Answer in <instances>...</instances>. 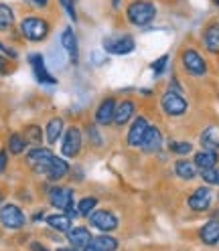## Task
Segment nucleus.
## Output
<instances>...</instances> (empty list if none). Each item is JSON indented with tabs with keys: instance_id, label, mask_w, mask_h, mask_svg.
I'll return each mask as SVG.
<instances>
[{
	"instance_id": "1",
	"label": "nucleus",
	"mask_w": 219,
	"mask_h": 251,
	"mask_svg": "<svg viewBox=\"0 0 219 251\" xmlns=\"http://www.w3.org/2000/svg\"><path fill=\"white\" fill-rule=\"evenodd\" d=\"M19 33L28 43H43L51 33V23L39 14H27L19 23Z\"/></svg>"
},
{
	"instance_id": "2",
	"label": "nucleus",
	"mask_w": 219,
	"mask_h": 251,
	"mask_svg": "<svg viewBox=\"0 0 219 251\" xmlns=\"http://www.w3.org/2000/svg\"><path fill=\"white\" fill-rule=\"evenodd\" d=\"M156 14H159V8L152 0H130L126 4V21L138 28L154 23Z\"/></svg>"
},
{
	"instance_id": "3",
	"label": "nucleus",
	"mask_w": 219,
	"mask_h": 251,
	"mask_svg": "<svg viewBox=\"0 0 219 251\" xmlns=\"http://www.w3.org/2000/svg\"><path fill=\"white\" fill-rule=\"evenodd\" d=\"M33 170L37 172V175L45 176V178H49V180H61V178H65L69 175V162L65 158H61V156H55L51 154L49 158H47L45 162L33 166Z\"/></svg>"
},
{
	"instance_id": "4",
	"label": "nucleus",
	"mask_w": 219,
	"mask_h": 251,
	"mask_svg": "<svg viewBox=\"0 0 219 251\" xmlns=\"http://www.w3.org/2000/svg\"><path fill=\"white\" fill-rule=\"evenodd\" d=\"M161 105H163V112L170 118H181L187 114V107H189V103H187L185 96L181 93V89H175L170 87L168 91L163 93L161 98Z\"/></svg>"
},
{
	"instance_id": "5",
	"label": "nucleus",
	"mask_w": 219,
	"mask_h": 251,
	"mask_svg": "<svg viewBox=\"0 0 219 251\" xmlns=\"http://www.w3.org/2000/svg\"><path fill=\"white\" fill-rule=\"evenodd\" d=\"M102 45L108 55H116V57L130 55L136 49V41L132 35H110L104 39Z\"/></svg>"
},
{
	"instance_id": "6",
	"label": "nucleus",
	"mask_w": 219,
	"mask_h": 251,
	"mask_svg": "<svg viewBox=\"0 0 219 251\" xmlns=\"http://www.w3.org/2000/svg\"><path fill=\"white\" fill-rule=\"evenodd\" d=\"M27 223V217L23 213V209L19 205H12V202H6V205L0 207V225L8 231H19L23 229Z\"/></svg>"
},
{
	"instance_id": "7",
	"label": "nucleus",
	"mask_w": 219,
	"mask_h": 251,
	"mask_svg": "<svg viewBox=\"0 0 219 251\" xmlns=\"http://www.w3.org/2000/svg\"><path fill=\"white\" fill-rule=\"evenodd\" d=\"M181 63H183V69L189 73L191 77H203L207 73V63L203 59V55L193 49V47H187L181 55Z\"/></svg>"
},
{
	"instance_id": "8",
	"label": "nucleus",
	"mask_w": 219,
	"mask_h": 251,
	"mask_svg": "<svg viewBox=\"0 0 219 251\" xmlns=\"http://www.w3.org/2000/svg\"><path fill=\"white\" fill-rule=\"evenodd\" d=\"M82 144H83V138H82V130L77 126H69L63 132V138H61V154L65 158H75L80 156L82 152Z\"/></svg>"
},
{
	"instance_id": "9",
	"label": "nucleus",
	"mask_w": 219,
	"mask_h": 251,
	"mask_svg": "<svg viewBox=\"0 0 219 251\" xmlns=\"http://www.w3.org/2000/svg\"><path fill=\"white\" fill-rule=\"evenodd\" d=\"M59 43L63 47L71 65L73 67L80 65V41H77V35L71 26H63V30H61V35H59Z\"/></svg>"
},
{
	"instance_id": "10",
	"label": "nucleus",
	"mask_w": 219,
	"mask_h": 251,
	"mask_svg": "<svg viewBox=\"0 0 219 251\" xmlns=\"http://www.w3.org/2000/svg\"><path fill=\"white\" fill-rule=\"evenodd\" d=\"M87 221H89V227L98 229L100 233H110L118 229V217L108 209H96L87 217Z\"/></svg>"
},
{
	"instance_id": "11",
	"label": "nucleus",
	"mask_w": 219,
	"mask_h": 251,
	"mask_svg": "<svg viewBox=\"0 0 219 251\" xmlns=\"http://www.w3.org/2000/svg\"><path fill=\"white\" fill-rule=\"evenodd\" d=\"M28 65L30 69H33V75L35 79L43 85H57V79L49 73V69H47L45 65V57L41 53H30L28 55Z\"/></svg>"
},
{
	"instance_id": "12",
	"label": "nucleus",
	"mask_w": 219,
	"mask_h": 251,
	"mask_svg": "<svg viewBox=\"0 0 219 251\" xmlns=\"http://www.w3.org/2000/svg\"><path fill=\"white\" fill-rule=\"evenodd\" d=\"M49 202L61 213H65L69 207H73V191L67 186H53L49 191Z\"/></svg>"
},
{
	"instance_id": "13",
	"label": "nucleus",
	"mask_w": 219,
	"mask_h": 251,
	"mask_svg": "<svg viewBox=\"0 0 219 251\" xmlns=\"http://www.w3.org/2000/svg\"><path fill=\"white\" fill-rule=\"evenodd\" d=\"M148 128H150L148 120H146V118H142V116H138V118L132 122L130 130H128V136H126L128 146H130V148H140V144H142V140H144V136H146V130H148Z\"/></svg>"
},
{
	"instance_id": "14",
	"label": "nucleus",
	"mask_w": 219,
	"mask_h": 251,
	"mask_svg": "<svg viewBox=\"0 0 219 251\" xmlns=\"http://www.w3.org/2000/svg\"><path fill=\"white\" fill-rule=\"evenodd\" d=\"M187 205H189V209L195 211V213L207 211L209 205H211V191H209V186L195 188V191L191 193V197H189V201H187Z\"/></svg>"
},
{
	"instance_id": "15",
	"label": "nucleus",
	"mask_w": 219,
	"mask_h": 251,
	"mask_svg": "<svg viewBox=\"0 0 219 251\" xmlns=\"http://www.w3.org/2000/svg\"><path fill=\"white\" fill-rule=\"evenodd\" d=\"M116 100L114 98H106L98 109H96V122L100 126H110V124H114V116H116Z\"/></svg>"
},
{
	"instance_id": "16",
	"label": "nucleus",
	"mask_w": 219,
	"mask_h": 251,
	"mask_svg": "<svg viewBox=\"0 0 219 251\" xmlns=\"http://www.w3.org/2000/svg\"><path fill=\"white\" fill-rule=\"evenodd\" d=\"M203 45L209 53L219 55V23L213 21L203 28Z\"/></svg>"
},
{
	"instance_id": "17",
	"label": "nucleus",
	"mask_w": 219,
	"mask_h": 251,
	"mask_svg": "<svg viewBox=\"0 0 219 251\" xmlns=\"http://www.w3.org/2000/svg\"><path fill=\"white\" fill-rule=\"evenodd\" d=\"M140 148H142V152H148V154L159 152L163 148V134L156 126H150L146 130V136L142 140V144H140Z\"/></svg>"
},
{
	"instance_id": "18",
	"label": "nucleus",
	"mask_w": 219,
	"mask_h": 251,
	"mask_svg": "<svg viewBox=\"0 0 219 251\" xmlns=\"http://www.w3.org/2000/svg\"><path fill=\"white\" fill-rule=\"evenodd\" d=\"M63 132H65L63 118H51L49 122H47V126H45V140H47V144H49V146L57 144V140L63 136Z\"/></svg>"
},
{
	"instance_id": "19",
	"label": "nucleus",
	"mask_w": 219,
	"mask_h": 251,
	"mask_svg": "<svg viewBox=\"0 0 219 251\" xmlns=\"http://www.w3.org/2000/svg\"><path fill=\"white\" fill-rule=\"evenodd\" d=\"M67 239L75 249H83L91 243V233H89V229L77 225V227H71L67 231Z\"/></svg>"
},
{
	"instance_id": "20",
	"label": "nucleus",
	"mask_w": 219,
	"mask_h": 251,
	"mask_svg": "<svg viewBox=\"0 0 219 251\" xmlns=\"http://www.w3.org/2000/svg\"><path fill=\"white\" fill-rule=\"evenodd\" d=\"M134 114H136V105H134V101L124 100V101H120V103L116 105L114 124H116V126H126V124L134 118Z\"/></svg>"
},
{
	"instance_id": "21",
	"label": "nucleus",
	"mask_w": 219,
	"mask_h": 251,
	"mask_svg": "<svg viewBox=\"0 0 219 251\" xmlns=\"http://www.w3.org/2000/svg\"><path fill=\"white\" fill-rule=\"evenodd\" d=\"M199 237H201L203 243H207V245L219 243V221L217 219H211V221H207L205 225L201 227Z\"/></svg>"
},
{
	"instance_id": "22",
	"label": "nucleus",
	"mask_w": 219,
	"mask_h": 251,
	"mask_svg": "<svg viewBox=\"0 0 219 251\" xmlns=\"http://www.w3.org/2000/svg\"><path fill=\"white\" fill-rule=\"evenodd\" d=\"M45 223L49 225L51 229L55 231H61V233H67L73 225H71V217L67 213H55V215H49L45 217Z\"/></svg>"
},
{
	"instance_id": "23",
	"label": "nucleus",
	"mask_w": 219,
	"mask_h": 251,
	"mask_svg": "<svg viewBox=\"0 0 219 251\" xmlns=\"http://www.w3.org/2000/svg\"><path fill=\"white\" fill-rule=\"evenodd\" d=\"M217 152L215 150H201V152H197L195 154V166L199 168V170H207V168H213V166H217Z\"/></svg>"
},
{
	"instance_id": "24",
	"label": "nucleus",
	"mask_w": 219,
	"mask_h": 251,
	"mask_svg": "<svg viewBox=\"0 0 219 251\" xmlns=\"http://www.w3.org/2000/svg\"><path fill=\"white\" fill-rule=\"evenodd\" d=\"M17 23L14 17V8L6 2H0V33H8V30Z\"/></svg>"
},
{
	"instance_id": "25",
	"label": "nucleus",
	"mask_w": 219,
	"mask_h": 251,
	"mask_svg": "<svg viewBox=\"0 0 219 251\" xmlns=\"http://www.w3.org/2000/svg\"><path fill=\"white\" fill-rule=\"evenodd\" d=\"M175 172H177V176L183 178V180H193L197 176V166H195V162L181 158V160L175 162Z\"/></svg>"
},
{
	"instance_id": "26",
	"label": "nucleus",
	"mask_w": 219,
	"mask_h": 251,
	"mask_svg": "<svg viewBox=\"0 0 219 251\" xmlns=\"http://www.w3.org/2000/svg\"><path fill=\"white\" fill-rule=\"evenodd\" d=\"M6 148H8V152H10L12 156H19V154H23V152L28 148V144H27V140H25V136H23V134L12 132V134L8 136Z\"/></svg>"
},
{
	"instance_id": "27",
	"label": "nucleus",
	"mask_w": 219,
	"mask_h": 251,
	"mask_svg": "<svg viewBox=\"0 0 219 251\" xmlns=\"http://www.w3.org/2000/svg\"><path fill=\"white\" fill-rule=\"evenodd\" d=\"M25 140H27V144L28 146H41L43 144V138H45V130H41L39 128V126H27V128H25Z\"/></svg>"
},
{
	"instance_id": "28",
	"label": "nucleus",
	"mask_w": 219,
	"mask_h": 251,
	"mask_svg": "<svg viewBox=\"0 0 219 251\" xmlns=\"http://www.w3.org/2000/svg\"><path fill=\"white\" fill-rule=\"evenodd\" d=\"M201 144L205 146L207 150L219 148V132H217V128H207L205 132H203L201 134Z\"/></svg>"
},
{
	"instance_id": "29",
	"label": "nucleus",
	"mask_w": 219,
	"mask_h": 251,
	"mask_svg": "<svg viewBox=\"0 0 219 251\" xmlns=\"http://www.w3.org/2000/svg\"><path fill=\"white\" fill-rule=\"evenodd\" d=\"M91 243L96 245L100 251H116V249H118V239L110 237V235H106V233L100 235V237H93Z\"/></svg>"
},
{
	"instance_id": "30",
	"label": "nucleus",
	"mask_w": 219,
	"mask_h": 251,
	"mask_svg": "<svg viewBox=\"0 0 219 251\" xmlns=\"http://www.w3.org/2000/svg\"><path fill=\"white\" fill-rule=\"evenodd\" d=\"M98 207V199L96 197H83L77 202V211H80V217H89Z\"/></svg>"
},
{
	"instance_id": "31",
	"label": "nucleus",
	"mask_w": 219,
	"mask_h": 251,
	"mask_svg": "<svg viewBox=\"0 0 219 251\" xmlns=\"http://www.w3.org/2000/svg\"><path fill=\"white\" fill-rule=\"evenodd\" d=\"M59 2V6H61V10H63L65 14H67V19L71 21V23H77V0H57Z\"/></svg>"
},
{
	"instance_id": "32",
	"label": "nucleus",
	"mask_w": 219,
	"mask_h": 251,
	"mask_svg": "<svg viewBox=\"0 0 219 251\" xmlns=\"http://www.w3.org/2000/svg\"><path fill=\"white\" fill-rule=\"evenodd\" d=\"M168 150L173 152V154L185 156V154H191V152H193V144H191V142H170Z\"/></svg>"
},
{
	"instance_id": "33",
	"label": "nucleus",
	"mask_w": 219,
	"mask_h": 251,
	"mask_svg": "<svg viewBox=\"0 0 219 251\" xmlns=\"http://www.w3.org/2000/svg\"><path fill=\"white\" fill-rule=\"evenodd\" d=\"M201 178L205 180L207 184H219V168H207V170H201Z\"/></svg>"
},
{
	"instance_id": "34",
	"label": "nucleus",
	"mask_w": 219,
	"mask_h": 251,
	"mask_svg": "<svg viewBox=\"0 0 219 251\" xmlns=\"http://www.w3.org/2000/svg\"><path fill=\"white\" fill-rule=\"evenodd\" d=\"M166 63H168V55H163V57H159L154 63H152V71H154V75H163L164 73V69H166Z\"/></svg>"
},
{
	"instance_id": "35",
	"label": "nucleus",
	"mask_w": 219,
	"mask_h": 251,
	"mask_svg": "<svg viewBox=\"0 0 219 251\" xmlns=\"http://www.w3.org/2000/svg\"><path fill=\"white\" fill-rule=\"evenodd\" d=\"M23 2L33 10H45V8H49L51 0H23Z\"/></svg>"
},
{
	"instance_id": "36",
	"label": "nucleus",
	"mask_w": 219,
	"mask_h": 251,
	"mask_svg": "<svg viewBox=\"0 0 219 251\" xmlns=\"http://www.w3.org/2000/svg\"><path fill=\"white\" fill-rule=\"evenodd\" d=\"M87 136H89V140L93 142V146H98V148H102V144H104V140H102V136H100V132H98V128H91L87 130Z\"/></svg>"
},
{
	"instance_id": "37",
	"label": "nucleus",
	"mask_w": 219,
	"mask_h": 251,
	"mask_svg": "<svg viewBox=\"0 0 219 251\" xmlns=\"http://www.w3.org/2000/svg\"><path fill=\"white\" fill-rule=\"evenodd\" d=\"M10 73V63L4 55H0V75H8Z\"/></svg>"
},
{
	"instance_id": "38",
	"label": "nucleus",
	"mask_w": 219,
	"mask_h": 251,
	"mask_svg": "<svg viewBox=\"0 0 219 251\" xmlns=\"http://www.w3.org/2000/svg\"><path fill=\"white\" fill-rule=\"evenodd\" d=\"M6 166H8V152L6 150H0V175L6 170Z\"/></svg>"
},
{
	"instance_id": "39",
	"label": "nucleus",
	"mask_w": 219,
	"mask_h": 251,
	"mask_svg": "<svg viewBox=\"0 0 219 251\" xmlns=\"http://www.w3.org/2000/svg\"><path fill=\"white\" fill-rule=\"evenodd\" d=\"M0 53L6 55V57H12V59H17V51L10 49V47H6L4 43H0Z\"/></svg>"
},
{
	"instance_id": "40",
	"label": "nucleus",
	"mask_w": 219,
	"mask_h": 251,
	"mask_svg": "<svg viewBox=\"0 0 219 251\" xmlns=\"http://www.w3.org/2000/svg\"><path fill=\"white\" fill-rule=\"evenodd\" d=\"M30 249H33V251H49V249H47V247H43V245H39L37 241H33V243H30Z\"/></svg>"
},
{
	"instance_id": "41",
	"label": "nucleus",
	"mask_w": 219,
	"mask_h": 251,
	"mask_svg": "<svg viewBox=\"0 0 219 251\" xmlns=\"http://www.w3.org/2000/svg\"><path fill=\"white\" fill-rule=\"evenodd\" d=\"M83 251H100V249H98L96 245H93V243H89L87 247H83Z\"/></svg>"
},
{
	"instance_id": "42",
	"label": "nucleus",
	"mask_w": 219,
	"mask_h": 251,
	"mask_svg": "<svg viewBox=\"0 0 219 251\" xmlns=\"http://www.w3.org/2000/svg\"><path fill=\"white\" fill-rule=\"evenodd\" d=\"M57 251H80V249H75V247H59Z\"/></svg>"
},
{
	"instance_id": "43",
	"label": "nucleus",
	"mask_w": 219,
	"mask_h": 251,
	"mask_svg": "<svg viewBox=\"0 0 219 251\" xmlns=\"http://www.w3.org/2000/svg\"><path fill=\"white\" fill-rule=\"evenodd\" d=\"M211 2H213V6H219V0H211Z\"/></svg>"
}]
</instances>
